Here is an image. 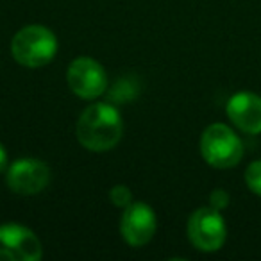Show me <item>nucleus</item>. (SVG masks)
Listing matches in <instances>:
<instances>
[{
	"label": "nucleus",
	"mask_w": 261,
	"mask_h": 261,
	"mask_svg": "<svg viewBox=\"0 0 261 261\" xmlns=\"http://www.w3.org/2000/svg\"><path fill=\"white\" fill-rule=\"evenodd\" d=\"M50 167L36 158H22L9 165L6 170V182L9 190L18 195H36L50 182Z\"/></svg>",
	"instance_id": "obj_7"
},
{
	"label": "nucleus",
	"mask_w": 261,
	"mask_h": 261,
	"mask_svg": "<svg viewBox=\"0 0 261 261\" xmlns=\"http://www.w3.org/2000/svg\"><path fill=\"white\" fill-rule=\"evenodd\" d=\"M200 154L210 167L225 170L242 161L243 143L225 123H211L200 136Z\"/></svg>",
	"instance_id": "obj_3"
},
{
	"label": "nucleus",
	"mask_w": 261,
	"mask_h": 261,
	"mask_svg": "<svg viewBox=\"0 0 261 261\" xmlns=\"http://www.w3.org/2000/svg\"><path fill=\"white\" fill-rule=\"evenodd\" d=\"M229 200H231L229 193L222 188H217L210 193V206L215 207V210H218V211L225 210V207L229 206Z\"/></svg>",
	"instance_id": "obj_12"
},
{
	"label": "nucleus",
	"mask_w": 261,
	"mask_h": 261,
	"mask_svg": "<svg viewBox=\"0 0 261 261\" xmlns=\"http://www.w3.org/2000/svg\"><path fill=\"white\" fill-rule=\"evenodd\" d=\"M158 229V220L154 210L145 202H130L123 207L120 232L127 245L143 247L154 238Z\"/></svg>",
	"instance_id": "obj_8"
},
{
	"label": "nucleus",
	"mask_w": 261,
	"mask_h": 261,
	"mask_svg": "<svg viewBox=\"0 0 261 261\" xmlns=\"http://www.w3.org/2000/svg\"><path fill=\"white\" fill-rule=\"evenodd\" d=\"M8 152H6V149H4V145L0 143V174L4 170H8Z\"/></svg>",
	"instance_id": "obj_13"
},
{
	"label": "nucleus",
	"mask_w": 261,
	"mask_h": 261,
	"mask_svg": "<svg viewBox=\"0 0 261 261\" xmlns=\"http://www.w3.org/2000/svg\"><path fill=\"white\" fill-rule=\"evenodd\" d=\"M123 135L120 111L109 102L91 104L81 113L77 122V140L91 152H106L118 145Z\"/></svg>",
	"instance_id": "obj_1"
},
{
	"label": "nucleus",
	"mask_w": 261,
	"mask_h": 261,
	"mask_svg": "<svg viewBox=\"0 0 261 261\" xmlns=\"http://www.w3.org/2000/svg\"><path fill=\"white\" fill-rule=\"evenodd\" d=\"M43 247L33 229L20 224L0 225V261H38Z\"/></svg>",
	"instance_id": "obj_6"
},
{
	"label": "nucleus",
	"mask_w": 261,
	"mask_h": 261,
	"mask_svg": "<svg viewBox=\"0 0 261 261\" xmlns=\"http://www.w3.org/2000/svg\"><path fill=\"white\" fill-rule=\"evenodd\" d=\"M58 54V38L45 25L22 27L11 40V56L25 68H41Z\"/></svg>",
	"instance_id": "obj_2"
},
{
	"label": "nucleus",
	"mask_w": 261,
	"mask_h": 261,
	"mask_svg": "<svg viewBox=\"0 0 261 261\" xmlns=\"http://www.w3.org/2000/svg\"><path fill=\"white\" fill-rule=\"evenodd\" d=\"M66 83L79 98L95 100L108 90V73L97 59L81 56L70 63Z\"/></svg>",
	"instance_id": "obj_5"
},
{
	"label": "nucleus",
	"mask_w": 261,
	"mask_h": 261,
	"mask_svg": "<svg viewBox=\"0 0 261 261\" xmlns=\"http://www.w3.org/2000/svg\"><path fill=\"white\" fill-rule=\"evenodd\" d=\"M188 238L195 249L202 252L220 250L227 238L224 217L215 207H199L188 218Z\"/></svg>",
	"instance_id": "obj_4"
},
{
	"label": "nucleus",
	"mask_w": 261,
	"mask_h": 261,
	"mask_svg": "<svg viewBox=\"0 0 261 261\" xmlns=\"http://www.w3.org/2000/svg\"><path fill=\"white\" fill-rule=\"evenodd\" d=\"M245 185L252 193L261 197V160L252 161L245 170Z\"/></svg>",
	"instance_id": "obj_10"
},
{
	"label": "nucleus",
	"mask_w": 261,
	"mask_h": 261,
	"mask_svg": "<svg viewBox=\"0 0 261 261\" xmlns=\"http://www.w3.org/2000/svg\"><path fill=\"white\" fill-rule=\"evenodd\" d=\"M229 120L247 135L261 133V97L250 91L234 93L225 106Z\"/></svg>",
	"instance_id": "obj_9"
},
{
	"label": "nucleus",
	"mask_w": 261,
	"mask_h": 261,
	"mask_svg": "<svg viewBox=\"0 0 261 261\" xmlns=\"http://www.w3.org/2000/svg\"><path fill=\"white\" fill-rule=\"evenodd\" d=\"M109 199H111V202L115 204V206L123 210V207H127L133 202V193H130V190L127 188V186L116 185V186H113L111 192H109Z\"/></svg>",
	"instance_id": "obj_11"
}]
</instances>
